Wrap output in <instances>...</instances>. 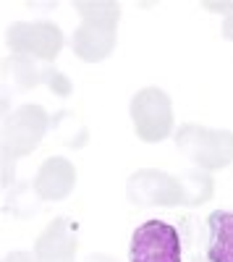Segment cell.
<instances>
[{
	"label": "cell",
	"mask_w": 233,
	"mask_h": 262,
	"mask_svg": "<svg viewBox=\"0 0 233 262\" xmlns=\"http://www.w3.org/2000/svg\"><path fill=\"white\" fill-rule=\"evenodd\" d=\"M8 45L16 55H29L39 60H53L63 48V34L50 21H37V24H13L8 29Z\"/></svg>",
	"instance_id": "cell-6"
},
{
	"label": "cell",
	"mask_w": 233,
	"mask_h": 262,
	"mask_svg": "<svg viewBox=\"0 0 233 262\" xmlns=\"http://www.w3.org/2000/svg\"><path fill=\"white\" fill-rule=\"evenodd\" d=\"M129 196L134 205H183V186L168 173L139 170L129 181Z\"/></svg>",
	"instance_id": "cell-7"
},
{
	"label": "cell",
	"mask_w": 233,
	"mask_h": 262,
	"mask_svg": "<svg viewBox=\"0 0 233 262\" xmlns=\"http://www.w3.org/2000/svg\"><path fill=\"white\" fill-rule=\"evenodd\" d=\"M76 252V238L71 236L68 217H58V221L39 236L37 242V259L39 262H71Z\"/></svg>",
	"instance_id": "cell-8"
},
{
	"label": "cell",
	"mask_w": 233,
	"mask_h": 262,
	"mask_svg": "<svg viewBox=\"0 0 233 262\" xmlns=\"http://www.w3.org/2000/svg\"><path fill=\"white\" fill-rule=\"evenodd\" d=\"M84 24L74 34V50L84 60L108 58L115 42V21L121 18V8L115 3H76Z\"/></svg>",
	"instance_id": "cell-1"
},
{
	"label": "cell",
	"mask_w": 233,
	"mask_h": 262,
	"mask_svg": "<svg viewBox=\"0 0 233 262\" xmlns=\"http://www.w3.org/2000/svg\"><path fill=\"white\" fill-rule=\"evenodd\" d=\"M6 262H32V257H29V254H24V252H16V254H8V257H6Z\"/></svg>",
	"instance_id": "cell-13"
},
{
	"label": "cell",
	"mask_w": 233,
	"mask_h": 262,
	"mask_svg": "<svg viewBox=\"0 0 233 262\" xmlns=\"http://www.w3.org/2000/svg\"><path fill=\"white\" fill-rule=\"evenodd\" d=\"M181 233L165 221H144L131 236L129 262H181Z\"/></svg>",
	"instance_id": "cell-2"
},
{
	"label": "cell",
	"mask_w": 233,
	"mask_h": 262,
	"mask_svg": "<svg viewBox=\"0 0 233 262\" xmlns=\"http://www.w3.org/2000/svg\"><path fill=\"white\" fill-rule=\"evenodd\" d=\"M207 262H233V212L215 210L207 217Z\"/></svg>",
	"instance_id": "cell-10"
},
{
	"label": "cell",
	"mask_w": 233,
	"mask_h": 262,
	"mask_svg": "<svg viewBox=\"0 0 233 262\" xmlns=\"http://www.w3.org/2000/svg\"><path fill=\"white\" fill-rule=\"evenodd\" d=\"M131 116H134L136 134L144 142H160L171 134V126H173L171 100L162 90L150 86V90L136 92V97L131 100Z\"/></svg>",
	"instance_id": "cell-5"
},
{
	"label": "cell",
	"mask_w": 233,
	"mask_h": 262,
	"mask_svg": "<svg viewBox=\"0 0 233 262\" xmlns=\"http://www.w3.org/2000/svg\"><path fill=\"white\" fill-rule=\"evenodd\" d=\"M74 184H76V170L71 168V163H66L63 158H50L42 165L34 189L42 200H60L74 189Z\"/></svg>",
	"instance_id": "cell-9"
},
{
	"label": "cell",
	"mask_w": 233,
	"mask_h": 262,
	"mask_svg": "<svg viewBox=\"0 0 233 262\" xmlns=\"http://www.w3.org/2000/svg\"><path fill=\"white\" fill-rule=\"evenodd\" d=\"M181 186H183V205H199L213 194V181L204 173H186L181 179Z\"/></svg>",
	"instance_id": "cell-12"
},
{
	"label": "cell",
	"mask_w": 233,
	"mask_h": 262,
	"mask_svg": "<svg viewBox=\"0 0 233 262\" xmlns=\"http://www.w3.org/2000/svg\"><path fill=\"white\" fill-rule=\"evenodd\" d=\"M48 128V116L39 105H24L3 121V158L29 155Z\"/></svg>",
	"instance_id": "cell-4"
},
{
	"label": "cell",
	"mask_w": 233,
	"mask_h": 262,
	"mask_svg": "<svg viewBox=\"0 0 233 262\" xmlns=\"http://www.w3.org/2000/svg\"><path fill=\"white\" fill-rule=\"evenodd\" d=\"M13 71V79L18 81V86H37V84H48L50 76H53V69H39L37 66V58H29V55H16L6 60V74Z\"/></svg>",
	"instance_id": "cell-11"
},
{
	"label": "cell",
	"mask_w": 233,
	"mask_h": 262,
	"mask_svg": "<svg viewBox=\"0 0 233 262\" xmlns=\"http://www.w3.org/2000/svg\"><path fill=\"white\" fill-rule=\"evenodd\" d=\"M223 37H228V39H233V16L225 21V27H223Z\"/></svg>",
	"instance_id": "cell-14"
},
{
	"label": "cell",
	"mask_w": 233,
	"mask_h": 262,
	"mask_svg": "<svg viewBox=\"0 0 233 262\" xmlns=\"http://www.w3.org/2000/svg\"><path fill=\"white\" fill-rule=\"evenodd\" d=\"M176 142L189 158L197 160L207 170L225 168L233 160V134L230 131H209V128L189 123L178 131Z\"/></svg>",
	"instance_id": "cell-3"
}]
</instances>
